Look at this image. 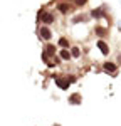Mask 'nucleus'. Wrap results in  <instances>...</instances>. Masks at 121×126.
<instances>
[{
    "label": "nucleus",
    "instance_id": "f257e3e1",
    "mask_svg": "<svg viewBox=\"0 0 121 126\" xmlns=\"http://www.w3.org/2000/svg\"><path fill=\"white\" fill-rule=\"evenodd\" d=\"M37 24H42V25H45V27H49V25H52L54 22H56V15L52 14V12H49V10H45V7H42V9H39V12H37Z\"/></svg>",
    "mask_w": 121,
    "mask_h": 126
},
{
    "label": "nucleus",
    "instance_id": "f03ea898",
    "mask_svg": "<svg viewBox=\"0 0 121 126\" xmlns=\"http://www.w3.org/2000/svg\"><path fill=\"white\" fill-rule=\"evenodd\" d=\"M56 9H57V12L62 14V15H69V14H72V12L76 10V7L71 3L69 0H66V2H59V3L56 5Z\"/></svg>",
    "mask_w": 121,
    "mask_h": 126
},
{
    "label": "nucleus",
    "instance_id": "7ed1b4c3",
    "mask_svg": "<svg viewBox=\"0 0 121 126\" xmlns=\"http://www.w3.org/2000/svg\"><path fill=\"white\" fill-rule=\"evenodd\" d=\"M54 82H56V86L59 87V89H62V91H67L69 86H71L67 76H54Z\"/></svg>",
    "mask_w": 121,
    "mask_h": 126
},
{
    "label": "nucleus",
    "instance_id": "20e7f679",
    "mask_svg": "<svg viewBox=\"0 0 121 126\" xmlns=\"http://www.w3.org/2000/svg\"><path fill=\"white\" fill-rule=\"evenodd\" d=\"M37 35H39L40 40H47V42H49V40L52 39V30H50L49 27H45V25H39Z\"/></svg>",
    "mask_w": 121,
    "mask_h": 126
},
{
    "label": "nucleus",
    "instance_id": "39448f33",
    "mask_svg": "<svg viewBox=\"0 0 121 126\" xmlns=\"http://www.w3.org/2000/svg\"><path fill=\"white\" fill-rule=\"evenodd\" d=\"M103 71L104 72H108V74H116V71H118V66H116V62H111V61H104L103 62Z\"/></svg>",
    "mask_w": 121,
    "mask_h": 126
},
{
    "label": "nucleus",
    "instance_id": "423d86ee",
    "mask_svg": "<svg viewBox=\"0 0 121 126\" xmlns=\"http://www.w3.org/2000/svg\"><path fill=\"white\" fill-rule=\"evenodd\" d=\"M42 52H44L49 59H54L56 56H57V47H56L54 44H45V47H44Z\"/></svg>",
    "mask_w": 121,
    "mask_h": 126
},
{
    "label": "nucleus",
    "instance_id": "0eeeda50",
    "mask_svg": "<svg viewBox=\"0 0 121 126\" xmlns=\"http://www.w3.org/2000/svg\"><path fill=\"white\" fill-rule=\"evenodd\" d=\"M106 15V10H104V7H98V9H92L89 12V17H92L94 20H99V19H103Z\"/></svg>",
    "mask_w": 121,
    "mask_h": 126
},
{
    "label": "nucleus",
    "instance_id": "6e6552de",
    "mask_svg": "<svg viewBox=\"0 0 121 126\" xmlns=\"http://www.w3.org/2000/svg\"><path fill=\"white\" fill-rule=\"evenodd\" d=\"M94 34L99 37L101 40L104 39V37H108L109 35V30H108V27H103V25H96L94 27Z\"/></svg>",
    "mask_w": 121,
    "mask_h": 126
},
{
    "label": "nucleus",
    "instance_id": "1a4fd4ad",
    "mask_svg": "<svg viewBox=\"0 0 121 126\" xmlns=\"http://www.w3.org/2000/svg\"><path fill=\"white\" fill-rule=\"evenodd\" d=\"M96 47L101 50V54H103V56H109V46H108L104 40H101V39H99L98 42H96Z\"/></svg>",
    "mask_w": 121,
    "mask_h": 126
},
{
    "label": "nucleus",
    "instance_id": "9d476101",
    "mask_svg": "<svg viewBox=\"0 0 121 126\" xmlns=\"http://www.w3.org/2000/svg\"><path fill=\"white\" fill-rule=\"evenodd\" d=\"M69 104H81V101H82V96H81L79 93H72L69 94Z\"/></svg>",
    "mask_w": 121,
    "mask_h": 126
},
{
    "label": "nucleus",
    "instance_id": "9b49d317",
    "mask_svg": "<svg viewBox=\"0 0 121 126\" xmlns=\"http://www.w3.org/2000/svg\"><path fill=\"white\" fill-rule=\"evenodd\" d=\"M57 57L60 59V61H71V52L67 50V49H60L59 52H57Z\"/></svg>",
    "mask_w": 121,
    "mask_h": 126
},
{
    "label": "nucleus",
    "instance_id": "f8f14e48",
    "mask_svg": "<svg viewBox=\"0 0 121 126\" xmlns=\"http://www.w3.org/2000/svg\"><path fill=\"white\" fill-rule=\"evenodd\" d=\"M57 47L67 49V50H69V49H71V44H69V40L66 39V37H59V40H57Z\"/></svg>",
    "mask_w": 121,
    "mask_h": 126
},
{
    "label": "nucleus",
    "instance_id": "ddd939ff",
    "mask_svg": "<svg viewBox=\"0 0 121 126\" xmlns=\"http://www.w3.org/2000/svg\"><path fill=\"white\" fill-rule=\"evenodd\" d=\"M69 52H71V57H74V59H79L81 57V49H79V46H71Z\"/></svg>",
    "mask_w": 121,
    "mask_h": 126
},
{
    "label": "nucleus",
    "instance_id": "4468645a",
    "mask_svg": "<svg viewBox=\"0 0 121 126\" xmlns=\"http://www.w3.org/2000/svg\"><path fill=\"white\" fill-rule=\"evenodd\" d=\"M72 24H81V22H88V15H84V14H79V15H76L74 19L71 20Z\"/></svg>",
    "mask_w": 121,
    "mask_h": 126
},
{
    "label": "nucleus",
    "instance_id": "2eb2a0df",
    "mask_svg": "<svg viewBox=\"0 0 121 126\" xmlns=\"http://www.w3.org/2000/svg\"><path fill=\"white\" fill-rule=\"evenodd\" d=\"M69 2L76 7V9H81V7H84V5L88 3V0H69Z\"/></svg>",
    "mask_w": 121,
    "mask_h": 126
},
{
    "label": "nucleus",
    "instance_id": "dca6fc26",
    "mask_svg": "<svg viewBox=\"0 0 121 126\" xmlns=\"http://www.w3.org/2000/svg\"><path fill=\"white\" fill-rule=\"evenodd\" d=\"M116 66H121V54L118 56V62H116Z\"/></svg>",
    "mask_w": 121,
    "mask_h": 126
}]
</instances>
